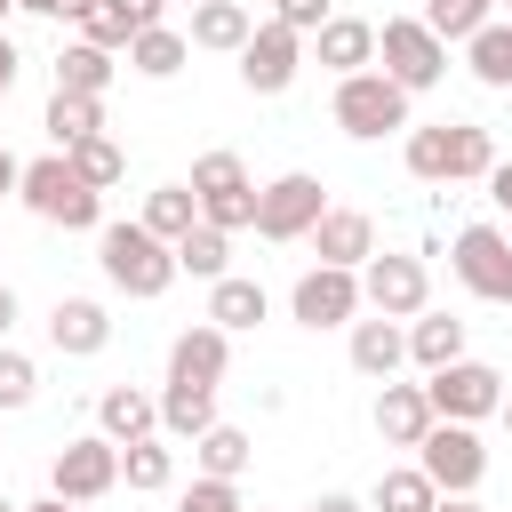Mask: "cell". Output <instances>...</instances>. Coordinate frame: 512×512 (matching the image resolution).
<instances>
[{"instance_id": "10", "label": "cell", "mask_w": 512, "mask_h": 512, "mask_svg": "<svg viewBox=\"0 0 512 512\" xmlns=\"http://www.w3.org/2000/svg\"><path fill=\"white\" fill-rule=\"evenodd\" d=\"M112 488H120V440L80 432V440L56 448V464H48V496H64V504H104Z\"/></svg>"}, {"instance_id": "11", "label": "cell", "mask_w": 512, "mask_h": 512, "mask_svg": "<svg viewBox=\"0 0 512 512\" xmlns=\"http://www.w3.org/2000/svg\"><path fill=\"white\" fill-rule=\"evenodd\" d=\"M448 272L480 296V304H512V232L504 224H464L448 248Z\"/></svg>"}, {"instance_id": "5", "label": "cell", "mask_w": 512, "mask_h": 512, "mask_svg": "<svg viewBox=\"0 0 512 512\" xmlns=\"http://www.w3.org/2000/svg\"><path fill=\"white\" fill-rule=\"evenodd\" d=\"M408 104H416V96H408L400 80H384V72H352V80H336V96H328L336 128L360 136V144H376V136H408V128H416Z\"/></svg>"}, {"instance_id": "39", "label": "cell", "mask_w": 512, "mask_h": 512, "mask_svg": "<svg viewBox=\"0 0 512 512\" xmlns=\"http://www.w3.org/2000/svg\"><path fill=\"white\" fill-rule=\"evenodd\" d=\"M176 512H248V504H240V480H200L192 472V488H176Z\"/></svg>"}, {"instance_id": "12", "label": "cell", "mask_w": 512, "mask_h": 512, "mask_svg": "<svg viewBox=\"0 0 512 512\" xmlns=\"http://www.w3.org/2000/svg\"><path fill=\"white\" fill-rule=\"evenodd\" d=\"M360 304L368 312H384V320H416V312H432V272H424V256H368L360 264Z\"/></svg>"}, {"instance_id": "27", "label": "cell", "mask_w": 512, "mask_h": 512, "mask_svg": "<svg viewBox=\"0 0 512 512\" xmlns=\"http://www.w3.org/2000/svg\"><path fill=\"white\" fill-rule=\"evenodd\" d=\"M464 72H472L480 88L512 96V24H504V16H488V24L464 40Z\"/></svg>"}, {"instance_id": "13", "label": "cell", "mask_w": 512, "mask_h": 512, "mask_svg": "<svg viewBox=\"0 0 512 512\" xmlns=\"http://www.w3.org/2000/svg\"><path fill=\"white\" fill-rule=\"evenodd\" d=\"M368 304H360V272H336V264H312V272H296V288H288V320L296 328H352Z\"/></svg>"}, {"instance_id": "29", "label": "cell", "mask_w": 512, "mask_h": 512, "mask_svg": "<svg viewBox=\"0 0 512 512\" xmlns=\"http://www.w3.org/2000/svg\"><path fill=\"white\" fill-rule=\"evenodd\" d=\"M184 56H192V32H176V24H152L128 40V72H144V80H176Z\"/></svg>"}, {"instance_id": "35", "label": "cell", "mask_w": 512, "mask_h": 512, "mask_svg": "<svg viewBox=\"0 0 512 512\" xmlns=\"http://www.w3.org/2000/svg\"><path fill=\"white\" fill-rule=\"evenodd\" d=\"M64 160H72V176H80V184H96V192H112V184L128 176V152H120V136H88V144H72Z\"/></svg>"}, {"instance_id": "21", "label": "cell", "mask_w": 512, "mask_h": 512, "mask_svg": "<svg viewBox=\"0 0 512 512\" xmlns=\"http://www.w3.org/2000/svg\"><path fill=\"white\" fill-rule=\"evenodd\" d=\"M432 424H440V416H432L424 384H384V392H376V440H384V448H424Z\"/></svg>"}, {"instance_id": "54", "label": "cell", "mask_w": 512, "mask_h": 512, "mask_svg": "<svg viewBox=\"0 0 512 512\" xmlns=\"http://www.w3.org/2000/svg\"><path fill=\"white\" fill-rule=\"evenodd\" d=\"M184 8H200V0H184Z\"/></svg>"}, {"instance_id": "49", "label": "cell", "mask_w": 512, "mask_h": 512, "mask_svg": "<svg viewBox=\"0 0 512 512\" xmlns=\"http://www.w3.org/2000/svg\"><path fill=\"white\" fill-rule=\"evenodd\" d=\"M24 512H88V504H64V496H40V504H24Z\"/></svg>"}, {"instance_id": "56", "label": "cell", "mask_w": 512, "mask_h": 512, "mask_svg": "<svg viewBox=\"0 0 512 512\" xmlns=\"http://www.w3.org/2000/svg\"><path fill=\"white\" fill-rule=\"evenodd\" d=\"M256 512H264V504H256Z\"/></svg>"}, {"instance_id": "48", "label": "cell", "mask_w": 512, "mask_h": 512, "mask_svg": "<svg viewBox=\"0 0 512 512\" xmlns=\"http://www.w3.org/2000/svg\"><path fill=\"white\" fill-rule=\"evenodd\" d=\"M432 512H488V504H480V496H440Z\"/></svg>"}, {"instance_id": "3", "label": "cell", "mask_w": 512, "mask_h": 512, "mask_svg": "<svg viewBox=\"0 0 512 512\" xmlns=\"http://www.w3.org/2000/svg\"><path fill=\"white\" fill-rule=\"evenodd\" d=\"M16 200H24L40 224H56V232H104V192H96V184H80L64 152H40V160H24V184H16Z\"/></svg>"}, {"instance_id": "50", "label": "cell", "mask_w": 512, "mask_h": 512, "mask_svg": "<svg viewBox=\"0 0 512 512\" xmlns=\"http://www.w3.org/2000/svg\"><path fill=\"white\" fill-rule=\"evenodd\" d=\"M496 416H504V432H512V392H504V408H496Z\"/></svg>"}, {"instance_id": "32", "label": "cell", "mask_w": 512, "mask_h": 512, "mask_svg": "<svg viewBox=\"0 0 512 512\" xmlns=\"http://www.w3.org/2000/svg\"><path fill=\"white\" fill-rule=\"evenodd\" d=\"M136 224H144V232H160V240L176 248V240H184V232L200 224V200H192V184H152V192H144V216H136Z\"/></svg>"}, {"instance_id": "47", "label": "cell", "mask_w": 512, "mask_h": 512, "mask_svg": "<svg viewBox=\"0 0 512 512\" xmlns=\"http://www.w3.org/2000/svg\"><path fill=\"white\" fill-rule=\"evenodd\" d=\"M8 328H16V288L0 280V344H8Z\"/></svg>"}, {"instance_id": "45", "label": "cell", "mask_w": 512, "mask_h": 512, "mask_svg": "<svg viewBox=\"0 0 512 512\" xmlns=\"http://www.w3.org/2000/svg\"><path fill=\"white\" fill-rule=\"evenodd\" d=\"M16 184H24V160H16V152H8V144H0V200H8V192H16Z\"/></svg>"}, {"instance_id": "43", "label": "cell", "mask_w": 512, "mask_h": 512, "mask_svg": "<svg viewBox=\"0 0 512 512\" xmlns=\"http://www.w3.org/2000/svg\"><path fill=\"white\" fill-rule=\"evenodd\" d=\"M488 200L512 216V160H496V168H488Z\"/></svg>"}, {"instance_id": "16", "label": "cell", "mask_w": 512, "mask_h": 512, "mask_svg": "<svg viewBox=\"0 0 512 512\" xmlns=\"http://www.w3.org/2000/svg\"><path fill=\"white\" fill-rule=\"evenodd\" d=\"M304 248H312L320 264H336V272H360V264L376 256V216H368V208H328Z\"/></svg>"}, {"instance_id": "23", "label": "cell", "mask_w": 512, "mask_h": 512, "mask_svg": "<svg viewBox=\"0 0 512 512\" xmlns=\"http://www.w3.org/2000/svg\"><path fill=\"white\" fill-rule=\"evenodd\" d=\"M40 128H48V152H72V144L104 136V96H64V88H48Z\"/></svg>"}, {"instance_id": "28", "label": "cell", "mask_w": 512, "mask_h": 512, "mask_svg": "<svg viewBox=\"0 0 512 512\" xmlns=\"http://www.w3.org/2000/svg\"><path fill=\"white\" fill-rule=\"evenodd\" d=\"M224 416H216V392H200V384H160V432L168 440H200V432H216Z\"/></svg>"}, {"instance_id": "53", "label": "cell", "mask_w": 512, "mask_h": 512, "mask_svg": "<svg viewBox=\"0 0 512 512\" xmlns=\"http://www.w3.org/2000/svg\"><path fill=\"white\" fill-rule=\"evenodd\" d=\"M8 8H16V0H0V24H8Z\"/></svg>"}, {"instance_id": "4", "label": "cell", "mask_w": 512, "mask_h": 512, "mask_svg": "<svg viewBox=\"0 0 512 512\" xmlns=\"http://www.w3.org/2000/svg\"><path fill=\"white\" fill-rule=\"evenodd\" d=\"M376 72L400 80L408 96H424V88L448 80V40H440L424 16H384V24H376Z\"/></svg>"}, {"instance_id": "8", "label": "cell", "mask_w": 512, "mask_h": 512, "mask_svg": "<svg viewBox=\"0 0 512 512\" xmlns=\"http://www.w3.org/2000/svg\"><path fill=\"white\" fill-rule=\"evenodd\" d=\"M424 400H432L440 424H488V416L504 408V376L464 352V360H448L440 376H424Z\"/></svg>"}, {"instance_id": "52", "label": "cell", "mask_w": 512, "mask_h": 512, "mask_svg": "<svg viewBox=\"0 0 512 512\" xmlns=\"http://www.w3.org/2000/svg\"><path fill=\"white\" fill-rule=\"evenodd\" d=\"M496 16H504V24H512V0H504V8H496Z\"/></svg>"}, {"instance_id": "34", "label": "cell", "mask_w": 512, "mask_h": 512, "mask_svg": "<svg viewBox=\"0 0 512 512\" xmlns=\"http://www.w3.org/2000/svg\"><path fill=\"white\" fill-rule=\"evenodd\" d=\"M176 272H192V280H224L232 272V232H216V224H192L184 240H176Z\"/></svg>"}, {"instance_id": "7", "label": "cell", "mask_w": 512, "mask_h": 512, "mask_svg": "<svg viewBox=\"0 0 512 512\" xmlns=\"http://www.w3.org/2000/svg\"><path fill=\"white\" fill-rule=\"evenodd\" d=\"M336 200H328V184L312 176V168H288V176H272V184H256V240H312V224L328 216Z\"/></svg>"}, {"instance_id": "9", "label": "cell", "mask_w": 512, "mask_h": 512, "mask_svg": "<svg viewBox=\"0 0 512 512\" xmlns=\"http://www.w3.org/2000/svg\"><path fill=\"white\" fill-rule=\"evenodd\" d=\"M416 464H424V480H432L440 496H480V480H488V440H480V424H432L424 448H416Z\"/></svg>"}, {"instance_id": "46", "label": "cell", "mask_w": 512, "mask_h": 512, "mask_svg": "<svg viewBox=\"0 0 512 512\" xmlns=\"http://www.w3.org/2000/svg\"><path fill=\"white\" fill-rule=\"evenodd\" d=\"M312 512H368V504H360V496H344V488H328V496H320Z\"/></svg>"}, {"instance_id": "57", "label": "cell", "mask_w": 512, "mask_h": 512, "mask_svg": "<svg viewBox=\"0 0 512 512\" xmlns=\"http://www.w3.org/2000/svg\"><path fill=\"white\" fill-rule=\"evenodd\" d=\"M248 8H256V0H248Z\"/></svg>"}, {"instance_id": "38", "label": "cell", "mask_w": 512, "mask_h": 512, "mask_svg": "<svg viewBox=\"0 0 512 512\" xmlns=\"http://www.w3.org/2000/svg\"><path fill=\"white\" fill-rule=\"evenodd\" d=\"M72 40H88V48H104V56H128V40H136V32H128V24H120V16L96 0V8L72 24Z\"/></svg>"}, {"instance_id": "1", "label": "cell", "mask_w": 512, "mask_h": 512, "mask_svg": "<svg viewBox=\"0 0 512 512\" xmlns=\"http://www.w3.org/2000/svg\"><path fill=\"white\" fill-rule=\"evenodd\" d=\"M400 160H408L416 184H488L496 136H488L480 120H432V128H408Z\"/></svg>"}, {"instance_id": "31", "label": "cell", "mask_w": 512, "mask_h": 512, "mask_svg": "<svg viewBox=\"0 0 512 512\" xmlns=\"http://www.w3.org/2000/svg\"><path fill=\"white\" fill-rule=\"evenodd\" d=\"M112 72H120V64H112L104 48H88V40H64V48H56V88H64V96H104Z\"/></svg>"}, {"instance_id": "24", "label": "cell", "mask_w": 512, "mask_h": 512, "mask_svg": "<svg viewBox=\"0 0 512 512\" xmlns=\"http://www.w3.org/2000/svg\"><path fill=\"white\" fill-rule=\"evenodd\" d=\"M248 32H256V8H248V0H200V8H192V48L240 56Z\"/></svg>"}, {"instance_id": "30", "label": "cell", "mask_w": 512, "mask_h": 512, "mask_svg": "<svg viewBox=\"0 0 512 512\" xmlns=\"http://www.w3.org/2000/svg\"><path fill=\"white\" fill-rule=\"evenodd\" d=\"M192 464H200V480H240V472L256 464V440H248L240 424H216V432L192 440Z\"/></svg>"}, {"instance_id": "36", "label": "cell", "mask_w": 512, "mask_h": 512, "mask_svg": "<svg viewBox=\"0 0 512 512\" xmlns=\"http://www.w3.org/2000/svg\"><path fill=\"white\" fill-rule=\"evenodd\" d=\"M416 16H424V24H432V32L448 40V48H464V40H472V32H480V24L496 16V8H488V0H424Z\"/></svg>"}, {"instance_id": "51", "label": "cell", "mask_w": 512, "mask_h": 512, "mask_svg": "<svg viewBox=\"0 0 512 512\" xmlns=\"http://www.w3.org/2000/svg\"><path fill=\"white\" fill-rule=\"evenodd\" d=\"M0 512H24V504H8V496H0Z\"/></svg>"}, {"instance_id": "18", "label": "cell", "mask_w": 512, "mask_h": 512, "mask_svg": "<svg viewBox=\"0 0 512 512\" xmlns=\"http://www.w3.org/2000/svg\"><path fill=\"white\" fill-rule=\"evenodd\" d=\"M304 48H312V56H320V72H336V80L376 72V24H368V16H328Z\"/></svg>"}, {"instance_id": "14", "label": "cell", "mask_w": 512, "mask_h": 512, "mask_svg": "<svg viewBox=\"0 0 512 512\" xmlns=\"http://www.w3.org/2000/svg\"><path fill=\"white\" fill-rule=\"evenodd\" d=\"M296 72H304V32H288L280 16H264L248 32V48H240V88L248 96H288Z\"/></svg>"}, {"instance_id": "2", "label": "cell", "mask_w": 512, "mask_h": 512, "mask_svg": "<svg viewBox=\"0 0 512 512\" xmlns=\"http://www.w3.org/2000/svg\"><path fill=\"white\" fill-rule=\"evenodd\" d=\"M96 272H104L128 304H152V296L176 288V248L128 216V224H104V232H96Z\"/></svg>"}, {"instance_id": "44", "label": "cell", "mask_w": 512, "mask_h": 512, "mask_svg": "<svg viewBox=\"0 0 512 512\" xmlns=\"http://www.w3.org/2000/svg\"><path fill=\"white\" fill-rule=\"evenodd\" d=\"M16 72H24V56H16V40L0 32V104H8V88H16Z\"/></svg>"}, {"instance_id": "6", "label": "cell", "mask_w": 512, "mask_h": 512, "mask_svg": "<svg viewBox=\"0 0 512 512\" xmlns=\"http://www.w3.org/2000/svg\"><path fill=\"white\" fill-rule=\"evenodd\" d=\"M192 200H200V224L256 232V176H248L240 152H200L192 160Z\"/></svg>"}, {"instance_id": "41", "label": "cell", "mask_w": 512, "mask_h": 512, "mask_svg": "<svg viewBox=\"0 0 512 512\" xmlns=\"http://www.w3.org/2000/svg\"><path fill=\"white\" fill-rule=\"evenodd\" d=\"M128 32H152V24H168V0H104Z\"/></svg>"}, {"instance_id": "25", "label": "cell", "mask_w": 512, "mask_h": 512, "mask_svg": "<svg viewBox=\"0 0 512 512\" xmlns=\"http://www.w3.org/2000/svg\"><path fill=\"white\" fill-rule=\"evenodd\" d=\"M408 360H416L424 376H440L448 360H464V320H456V312H416V320H408Z\"/></svg>"}, {"instance_id": "55", "label": "cell", "mask_w": 512, "mask_h": 512, "mask_svg": "<svg viewBox=\"0 0 512 512\" xmlns=\"http://www.w3.org/2000/svg\"><path fill=\"white\" fill-rule=\"evenodd\" d=\"M488 8H504V0H488Z\"/></svg>"}, {"instance_id": "15", "label": "cell", "mask_w": 512, "mask_h": 512, "mask_svg": "<svg viewBox=\"0 0 512 512\" xmlns=\"http://www.w3.org/2000/svg\"><path fill=\"white\" fill-rule=\"evenodd\" d=\"M224 368H232V336H224L216 320H192V328L168 344V384H200V392H216Z\"/></svg>"}, {"instance_id": "22", "label": "cell", "mask_w": 512, "mask_h": 512, "mask_svg": "<svg viewBox=\"0 0 512 512\" xmlns=\"http://www.w3.org/2000/svg\"><path fill=\"white\" fill-rule=\"evenodd\" d=\"M200 320H216L224 336H240V328L272 320V296H264V280H248V272H224V280L208 288V312H200Z\"/></svg>"}, {"instance_id": "40", "label": "cell", "mask_w": 512, "mask_h": 512, "mask_svg": "<svg viewBox=\"0 0 512 512\" xmlns=\"http://www.w3.org/2000/svg\"><path fill=\"white\" fill-rule=\"evenodd\" d=\"M272 16H280L288 32H304V40H312V32L336 16V0H272Z\"/></svg>"}, {"instance_id": "37", "label": "cell", "mask_w": 512, "mask_h": 512, "mask_svg": "<svg viewBox=\"0 0 512 512\" xmlns=\"http://www.w3.org/2000/svg\"><path fill=\"white\" fill-rule=\"evenodd\" d=\"M32 400H40V368H32V352L0 344V416H16V408H32Z\"/></svg>"}, {"instance_id": "20", "label": "cell", "mask_w": 512, "mask_h": 512, "mask_svg": "<svg viewBox=\"0 0 512 512\" xmlns=\"http://www.w3.org/2000/svg\"><path fill=\"white\" fill-rule=\"evenodd\" d=\"M96 432L120 440V448L152 440V432H160V392H144V384H104V400H96Z\"/></svg>"}, {"instance_id": "42", "label": "cell", "mask_w": 512, "mask_h": 512, "mask_svg": "<svg viewBox=\"0 0 512 512\" xmlns=\"http://www.w3.org/2000/svg\"><path fill=\"white\" fill-rule=\"evenodd\" d=\"M16 8H24V16H48V24H80L96 0H16Z\"/></svg>"}, {"instance_id": "17", "label": "cell", "mask_w": 512, "mask_h": 512, "mask_svg": "<svg viewBox=\"0 0 512 512\" xmlns=\"http://www.w3.org/2000/svg\"><path fill=\"white\" fill-rule=\"evenodd\" d=\"M48 344H56L64 360H96V352L112 344V312H104L96 296H56V304H48Z\"/></svg>"}, {"instance_id": "33", "label": "cell", "mask_w": 512, "mask_h": 512, "mask_svg": "<svg viewBox=\"0 0 512 512\" xmlns=\"http://www.w3.org/2000/svg\"><path fill=\"white\" fill-rule=\"evenodd\" d=\"M432 504H440V488L424 480V464H392L368 488V512H432Z\"/></svg>"}, {"instance_id": "19", "label": "cell", "mask_w": 512, "mask_h": 512, "mask_svg": "<svg viewBox=\"0 0 512 512\" xmlns=\"http://www.w3.org/2000/svg\"><path fill=\"white\" fill-rule=\"evenodd\" d=\"M352 368H360V376H376V384H392V376L408 368V320L360 312V320H352Z\"/></svg>"}, {"instance_id": "26", "label": "cell", "mask_w": 512, "mask_h": 512, "mask_svg": "<svg viewBox=\"0 0 512 512\" xmlns=\"http://www.w3.org/2000/svg\"><path fill=\"white\" fill-rule=\"evenodd\" d=\"M120 488H136V496H168V488H176V440L152 432V440L120 448Z\"/></svg>"}]
</instances>
